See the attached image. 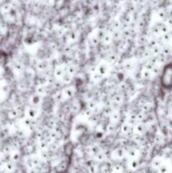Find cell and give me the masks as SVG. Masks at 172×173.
<instances>
[{"label":"cell","mask_w":172,"mask_h":173,"mask_svg":"<svg viewBox=\"0 0 172 173\" xmlns=\"http://www.w3.org/2000/svg\"><path fill=\"white\" fill-rule=\"evenodd\" d=\"M162 84L165 87H172V64L165 68L161 78Z\"/></svg>","instance_id":"obj_1"}]
</instances>
